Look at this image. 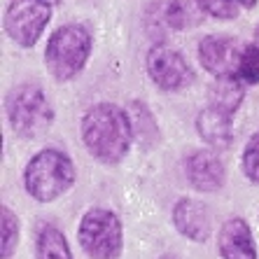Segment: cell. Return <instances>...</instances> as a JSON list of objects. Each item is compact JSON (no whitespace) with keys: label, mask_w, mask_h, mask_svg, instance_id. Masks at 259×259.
Returning a JSON list of instances; mask_svg holds the SVG:
<instances>
[{"label":"cell","mask_w":259,"mask_h":259,"mask_svg":"<svg viewBox=\"0 0 259 259\" xmlns=\"http://www.w3.org/2000/svg\"><path fill=\"white\" fill-rule=\"evenodd\" d=\"M79 131L91 157L108 166H117L124 161L133 140L128 112L115 103L91 105L82 117Z\"/></svg>","instance_id":"cell-1"},{"label":"cell","mask_w":259,"mask_h":259,"mask_svg":"<svg viewBox=\"0 0 259 259\" xmlns=\"http://www.w3.org/2000/svg\"><path fill=\"white\" fill-rule=\"evenodd\" d=\"M72 182H75V166L70 157L52 147L37 152L24 170L26 192L40 203L59 199L61 194H66L72 187Z\"/></svg>","instance_id":"cell-2"},{"label":"cell","mask_w":259,"mask_h":259,"mask_svg":"<svg viewBox=\"0 0 259 259\" xmlns=\"http://www.w3.org/2000/svg\"><path fill=\"white\" fill-rule=\"evenodd\" d=\"M91 54V35L84 26L68 24L54 30L45 49L47 70L56 79H72L84 70Z\"/></svg>","instance_id":"cell-3"},{"label":"cell","mask_w":259,"mask_h":259,"mask_svg":"<svg viewBox=\"0 0 259 259\" xmlns=\"http://www.w3.org/2000/svg\"><path fill=\"white\" fill-rule=\"evenodd\" d=\"M5 105L7 119L12 124L14 133H19L21 138H35L54 121V112H52L47 96L35 84L14 87L7 94Z\"/></svg>","instance_id":"cell-4"},{"label":"cell","mask_w":259,"mask_h":259,"mask_svg":"<svg viewBox=\"0 0 259 259\" xmlns=\"http://www.w3.org/2000/svg\"><path fill=\"white\" fill-rule=\"evenodd\" d=\"M77 238L91 259H117L124 245V229L115 212L91 208L79 222Z\"/></svg>","instance_id":"cell-5"},{"label":"cell","mask_w":259,"mask_h":259,"mask_svg":"<svg viewBox=\"0 0 259 259\" xmlns=\"http://www.w3.org/2000/svg\"><path fill=\"white\" fill-rule=\"evenodd\" d=\"M52 19L47 0H14L5 12V30L19 47H33Z\"/></svg>","instance_id":"cell-6"},{"label":"cell","mask_w":259,"mask_h":259,"mask_svg":"<svg viewBox=\"0 0 259 259\" xmlns=\"http://www.w3.org/2000/svg\"><path fill=\"white\" fill-rule=\"evenodd\" d=\"M147 75L163 91H180L194 82V70L189 68L187 59L168 45H154L150 49Z\"/></svg>","instance_id":"cell-7"},{"label":"cell","mask_w":259,"mask_h":259,"mask_svg":"<svg viewBox=\"0 0 259 259\" xmlns=\"http://www.w3.org/2000/svg\"><path fill=\"white\" fill-rule=\"evenodd\" d=\"M245 45L229 35H205L199 42V61L215 77H236Z\"/></svg>","instance_id":"cell-8"},{"label":"cell","mask_w":259,"mask_h":259,"mask_svg":"<svg viewBox=\"0 0 259 259\" xmlns=\"http://www.w3.org/2000/svg\"><path fill=\"white\" fill-rule=\"evenodd\" d=\"M185 173H187L189 185L199 192H215L224 185L222 159L212 150L192 152L185 161Z\"/></svg>","instance_id":"cell-9"},{"label":"cell","mask_w":259,"mask_h":259,"mask_svg":"<svg viewBox=\"0 0 259 259\" xmlns=\"http://www.w3.org/2000/svg\"><path fill=\"white\" fill-rule=\"evenodd\" d=\"M220 254L224 259H257L254 236L243 217H231L220 229Z\"/></svg>","instance_id":"cell-10"},{"label":"cell","mask_w":259,"mask_h":259,"mask_svg":"<svg viewBox=\"0 0 259 259\" xmlns=\"http://www.w3.org/2000/svg\"><path fill=\"white\" fill-rule=\"evenodd\" d=\"M173 224L182 236L189 241L203 243L210 236V222H208V210L201 201L180 199L173 208Z\"/></svg>","instance_id":"cell-11"},{"label":"cell","mask_w":259,"mask_h":259,"mask_svg":"<svg viewBox=\"0 0 259 259\" xmlns=\"http://www.w3.org/2000/svg\"><path fill=\"white\" fill-rule=\"evenodd\" d=\"M196 131L210 147L227 150L234 143V115L215 108V105H208L196 117Z\"/></svg>","instance_id":"cell-12"},{"label":"cell","mask_w":259,"mask_h":259,"mask_svg":"<svg viewBox=\"0 0 259 259\" xmlns=\"http://www.w3.org/2000/svg\"><path fill=\"white\" fill-rule=\"evenodd\" d=\"M243 84L236 77H215V82L210 84V91H208V98H210V105L224 110L234 115L238 105L243 103Z\"/></svg>","instance_id":"cell-13"},{"label":"cell","mask_w":259,"mask_h":259,"mask_svg":"<svg viewBox=\"0 0 259 259\" xmlns=\"http://www.w3.org/2000/svg\"><path fill=\"white\" fill-rule=\"evenodd\" d=\"M128 119H131L133 138L143 143L145 147H152L159 140L157 121H154V117H152V112L147 110L145 103H131L128 105Z\"/></svg>","instance_id":"cell-14"},{"label":"cell","mask_w":259,"mask_h":259,"mask_svg":"<svg viewBox=\"0 0 259 259\" xmlns=\"http://www.w3.org/2000/svg\"><path fill=\"white\" fill-rule=\"evenodd\" d=\"M35 257L37 259H72L66 236L61 234L56 227H42L40 234H37Z\"/></svg>","instance_id":"cell-15"},{"label":"cell","mask_w":259,"mask_h":259,"mask_svg":"<svg viewBox=\"0 0 259 259\" xmlns=\"http://www.w3.org/2000/svg\"><path fill=\"white\" fill-rule=\"evenodd\" d=\"M201 14L203 7L199 5V0H170L166 10V19L173 28H192L201 24Z\"/></svg>","instance_id":"cell-16"},{"label":"cell","mask_w":259,"mask_h":259,"mask_svg":"<svg viewBox=\"0 0 259 259\" xmlns=\"http://www.w3.org/2000/svg\"><path fill=\"white\" fill-rule=\"evenodd\" d=\"M0 217H3V222H0V254L3 259H10L17 250V243H19V220L7 205L0 208Z\"/></svg>","instance_id":"cell-17"},{"label":"cell","mask_w":259,"mask_h":259,"mask_svg":"<svg viewBox=\"0 0 259 259\" xmlns=\"http://www.w3.org/2000/svg\"><path fill=\"white\" fill-rule=\"evenodd\" d=\"M243 173L252 185H259V131L247 140L243 150Z\"/></svg>","instance_id":"cell-18"},{"label":"cell","mask_w":259,"mask_h":259,"mask_svg":"<svg viewBox=\"0 0 259 259\" xmlns=\"http://www.w3.org/2000/svg\"><path fill=\"white\" fill-rule=\"evenodd\" d=\"M238 75L247 84H259V49L254 45H245V49H243Z\"/></svg>","instance_id":"cell-19"},{"label":"cell","mask_w":259,"mask_h":259,"mask_svg":"<svg viewBox=\"0 0 259 259\" xmlns=\"http://www.w3.org/2000/svg\"><path fill=\"white\" fill-rule=\"evenodd\" d=\"M205 14L215 19H236L238 14V3L236 0H199Z\"/></svg>","instance_id":"cell-20"},{"label":"cell","mask_w":259,"mask_h":259,"mask_svg":"<svg viewBox=\"0 0 259 259\" xmlns=\"http://www.w3.org/2000/svg\"><path fill=\"white\" fill-rule=\"evenodd\" d=\"M241 7H245V10H252L254 5H257V0H236Z\"/></svg>","instance_id":"cell-21"},{"label":"cell","mask_w":259,"mask_h":259,"mask_svg":"<svg viewBox=\"0 0 259 259\" xmlns=\"http://www.w3.org/2000/svg\"><path fill=\"white\" fill-rule=\"evenodd\" d=\"M254 47L259 49V24H257V28H254Z\"/></svg>","instance_id":"cell-22"},{"label":"cell","mask_w":259,"mask_h":259,"mask_svg":"<svg viewBox=\"0 0 259 259\" xmlns=\"http://www.w3.org/2000/svg\"><path fill=\"white\" fill-rule=\"evenodd\" d=\"M161 259H180V257H173V254H163Z\"/></svg>","instance_id":"cell-23"},{"label":"cell","mask_w":259,"mask_h":259,"mask_svg":"<svg viewBox=\"0 0 259 259\" xmlns=\"http://www.w3.org/2000/svg\"><path fill=\"white\" fill-rule=\"evenodd\" d=\"M47 3H52V5H54V3H59V0H47Z\"/></svg>","instance_id":"cell-24"}]
</instances>
